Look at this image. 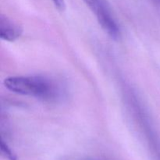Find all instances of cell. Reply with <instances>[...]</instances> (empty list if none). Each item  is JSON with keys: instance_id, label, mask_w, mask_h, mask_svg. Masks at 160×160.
I'll return each mask as SVG.
<instances>
[{"instance_id": "6da1fadb", "label": "cell", "mask_w": 160, "mask_h": 160, "mask_svg": "<svg viewBox=\"0 0 160 160\" xmlns=\"http://www.w3.org/2000/svg\"><path fill=\"white\" fill-rule=\"evenodd\" d=\"M5 87L13 93L31 96L48 102H56L66 95L62 82L46 76H16L4 80Z\"/></svg>"}, {"instance_id": "7a4b0ae2", "label": "cell", "mask_w": 160, "mask_h": 160, "mask_svg": "<svg viewBox=\"0 0 160 160\" xmlns=\"http://www.w3.org/2000/svg\"><path fill=\"white\" fill-rule=\"evenodd\" d=\"M88 6L102 29L112 38L117 39L120 35V28L112 14L106 0H83Z\"/></svg>"}, {"instance_id": "3957f363", "label": "cell", "mask_w": 160, "mask_h": 160, "mask_svg": "<svg viewBox=\"0 0 160 160\" xmlns=\"http://www.w3.org/2000/svg\"><path fill=\"white\" fill-rule=\"evenodd\" d=\"M23 28L6 16L0 15V37L7 42H14L21 36Z\"/></svg>"}, {"instance_id": "277c9868", "label": "cell", "mask_w": 160, "mask_h": 160, "mask_svg": "<svg viewBox=\"0 0 160 160\" xmlns=\"http://www.w3.org/2000/svg\"><path fill=\"white\" fill-rule=\"evenodd\" d=\"M1 152L2 154L9 160H17L15 154L12 151V149L9 148V145L4 142L3 138L1 139Z\"/></svg>"}, {"instance_id": "5b68a950", "label": "cell", "mask_w": 160, "mask_h": 160, "mask_svg": "<svg viewBox=\"0 0 160 160\" xmlns=\"http://www.w3.org/2000/svg\"><path fill=\"white\" fill-rule=\"evenodd\" d=\"M52 1L54 3L56 7H57L60 10H63L64 8H65V2H64V0H52Z\"/></svg>"}, {"instance_id": "8992f818", "label": "cell", "mask_w": 160, "mask_h": 160, "mask_svg": "<svg viewBox=\"0 0 160 160\" xmlns=\"http://www.w3.org/2000/svg\"><path fill=\"white\" fill-rule=\"evenodd\" d=\"M155 1H156V2L159 3V4H160V0H155Z\"/></svg>"}]
</instances>
